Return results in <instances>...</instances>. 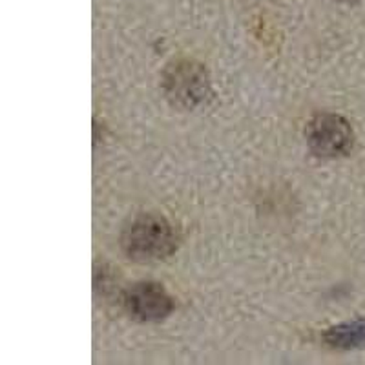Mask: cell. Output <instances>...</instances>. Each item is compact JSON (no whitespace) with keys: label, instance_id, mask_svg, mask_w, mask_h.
<instances>
[{"label":"cell","instance_id":"obj_2","mask_svg":"<svg viewBox=\"0 0 365 365\" xmlns=\"http://www.w3.org/2000/svg\"><path fill=\"white\" fill-rule=\"evenodd\" d=\"M163 90L174 106L185 110L197 108L212 96L207 68L192 58H179L165 68Z\"/></svg>","mask_w":365,"mask_h":365},{"label":"cell","instance_id":"obj_5","mask_svg":"<svg viewBox=\"0 0 365 365\" xmlns=\"http://www.w3.org/2000/svg\"><path fill=\"white\" fill-rule=\"evenodd\" d=\"M324 341L329 347L340 349V351L365 349V318L332 325L324 332Z\"/></svg>","mask_w":365,"mask_h":365},{"label":"cell","instance_id":"obj_3","mask_svg":"<svg viewBox=\"0 0 365 365\" xmlns=\"http://www.w3.org/2000/svg\"><path fill=\"white\" fill-rule=\"evenodd\" d=\"M309 150L318 158L336 159L347 155L354 146L353 126L338 113H318L305 128Z\"/></svg>","mask_w":365,"mask_h":365},{"label":"cell","instance_id":"obj_6","mask_svg":"<svg viewBox=\"0 0 365 365\" xmlns=\"http://www.w3.org/2000/svg\"><path fill=\"white\" fill-rule=\"evenodd\" d=\"M340 2H351L353 4V2H358V0H340Z\"/></svg>","mask_w":365,"mask_h":365},{"label":"cell","instance_id":"obj_4","mask_svg":"<svg viewBox=\"0 0 365 365\" xmlns=\"http://www.w3.org/2000/svg\"><path fill=\"white\" fill-rule=\"evenodd\" d=\"M123 307L137 322H161L175 305L161 283L139 282L123 292Z\"/></svg>","mask_w":365,"mask_h":365},{"label":"cell","instance_id":"obj_1","mask_svg":"<svg viewBox=\"0 0 365 365\" xmlns=\"http://www.w3.org/2000/svg\"><path fill=\"white\" fill-rule=\"evenodd\" d=\"M178 232L168 221L143 214L130 221L120 234V247L133 262L152 263L166 259L178 250Z\"/></svg>","mask_w":365,"mask_h":365}]
</instances>
